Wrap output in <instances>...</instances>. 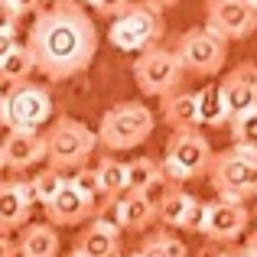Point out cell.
Here are the masks:
<instances>
[{"label": "cell", "instance_id": "obj_1", "mask_svg": "<svg viewBox=\"0 0 257 257\" xmlns=\"http://www.w3.org/2000/svg\"><path fill=\"white\" fill-rule=\"evenodd\" d=\"M98 26L91 13L78 4H52L36 13L26 36L33 69L49 82H65L82 75L98 56Z\"/></svg>", "mask_w": 257, "mask_h": 257}, {"label": "cell", "instance_id": "obj_2", "mask_svg": "<svg viewBox=\"0 0 257 257\" xmlns=\"http://www.w3.org/2000/svg\"><path fill=\"white\" fill-rule=\"evenodd\" d=\"M153 127H157V117L144 101H120L104 111L94 137H98V147H104L107 153H120L150 140Z\"/></svg>", "mask_w": 257, "mask_h": 257}, {"label": "cell", "instance_id": "obj_3", "mask_svg": "<svg viewBox=\"0 0 257 257\" xmlns=\"http://www.w3.org/2000/svg\"><path fill=\"white\" fill-rule=\"evenodd\" d=\"M205 176L218 192V199L244 202V205L247 199H257V153L244 147H228L221 153H212Z\"/></svg>", "mask_w": 257, "mask_h": 257}, {"label": "cell", "instance_id": "obj_4", "mask_svg": "<svg viewBox=\"0 0 257 257\" xmlns=\"http://www.w3.org/2000/svg\"><path fill=\"white\" fill-rule=\"evenodd\" d=\"M43 137H46V163L59 173L85 166V160H91L94 147H98V137L91 127L78 117H65V114L52 120V127Z\"/></svg>", "mask_w": 257, "mask_h": 257}, {"label": "cell", "instance_id": "obj_5", "mask_svg": "<svg viewBox=\"0 0 257 257\" xmlns=\"http://www.w3.org/2000/svg\"><path fill=\"white\" fill-rule=\"evenodd\" d=\"M163 33H166L163 13L140 0V4H131L120 17L111 20L107 39L120 52H144V49H153L163 39Z\"/></svg>", "mask_w": 257, "mask_h": 257}, {"label": "cell", "instance_id": "obj_6", "mask_svg": "<svg viewBox=\"0 0 257 257\" xmlns=\"http://www.w3.org/2000/svg\"><path fill=\"white\" fill-rule=\"evenodd\" d=\"M212 153L215 150H212V144H208L205 134H199V131H173L160 170H163V176L173 182V186H179V182L205 176L208 163H212Z\"/></svg>", "mask_w": 257, "mask_h": 257}, {"label": "cell", "instance_id": "obj_7", "mask_svg": "<svg viewBox=\"0 0 257 257\" xmlns=\"http://www.w3.org/2000/svg\"><path fill=\"white\" fill-rule=\"evenodd\" d=\"M176 59H179L182 72H192L199 78H212L225 69L228 59V43L221 36H215L205 26H195V30H186L179 39H176Z\"/></svg>", "mask_w": 257, "mask_h": 257}, {"label": "cell", "instance_id": "obj_8", "mask_svg": "<svg viewBox=\"0 0 257 257\" xmlns=\"http://www.w3.org/2000/svg\"><path fill=\"white\" fill-rule=\"evenodd\" d=\"M7 131H43L52 120V94L39 82H20L4 91Z\"/></svg>", "mask_w": 257, "mask_h": 257}, {"label": "cell", "instance_id": "obj_9", "mask_svg": "<svg viewBox=\"0 0 257 257\" xmlns=\"http://www.w3.org/2000/svg\"><path fill=\"white\" fill-rule=\"evenodd\" d=\"M134 82L147 98H166L182 85V65L173 49L153 46L134 59Z\"/></svg>", "mask_w": 257, "mask_h": 257}, {"label": "cell", "instance_id": "obj_10", "mask_svg": "<svg viewBox=\"0 0 257 257\" xmlns=\"http://www.w3.org/2000/svg\"><path fill=\"white\" fill-rule=\"evenodd\" d=\"M205 30L231 39H247L257 30V7L251 0H208L205 4Z\"/></svg>", "mask_w": 257, "mask_h": 257}, {"label": "cell", "instance_id": "obj_11", "mask_svg": "<svg viewBox=\"0 0 257 257\" xmlns=\"http://www.w3.org/2000/svg\"><path fill=\"white\" fill-rule=\"evenodd\" d=\"M247 221H251V212H247L244 202L215 199V202H205L202 234L208 241H215V244H231V241H238L247 231Z\"/></svg>", "mask_w": 257, "mask_h": 257}, {"label": "cell", "instance_id": "obj_12", "mask_svg": "<svg viewBox=\"0 0 257 257\" xmlns=\"http://www.w3.org/2000/svg\"><path fill=\"white\" fill-rule=\"evenodd\" d=\"M46 218H49L52 228H75L82 221H91L98 215V205H94L88 195H82L69 179L59 186V192L46 202Z\"/></svg>", "mask_w": 257, "mask_h": 257}, {"label": "cell", "instance_id": "obj_13", "mask_svg": "<svg viewBox=\"0 0 257 257\" xmlns=\"http://www.w3.org/2000/svg\"><path fill=\"white\" fill-rule=\"evenodd\" d=\"M46 160V137L39 131H7L0 140V163L13 173H26Z\"/></svg>", "mask_w": 257, "mask_h": 257}, {"label": "cell", "instance_id": "obj_14", "mask_svg": "<svg viewBox=\"0 0 257 257\" xmlns=\"http://www.w3.org/2000/svg\"><path fill=\"white\" fill-rule=\"evenodd\" d=\"M221 98H225L228 114H244V111H257V65L254 62H241L228 72L218 82Z\"/></svg>", "mask_w": 257, "mask_h": 257}, {"label": "cell", "instance_id": "obj_15", "mask_svg": "<svg viewBox=\"0 0 257 257\" xmlns=\"http://www.w3.org/2000/svg\"><path fill=\"white\" fill-rule=\"evenodd\" d=\"M75 251L82 257H120V231L111 218L94 215L91 225L78 234Z\"/></svg>", "mask_w": 257, "mask_h": 257}, {"label": "cell", "instance_id": "obj_16", "mask_svg": "<svg viewBox=\"0 0 257 257\" xmlns=\"http://www.w3.org/2000/svg\"><path fill=\"white\" fill-rule=\"evenodd\" d=\"M114 212V225L117 231H147L157 218V205L147 192H124L117 202L111 205Z\"/></svg>", "mask_w": 257, "mask_h": 257}, {"label": "cell", "instance_id": "obj_17", "mask_svg": "<svg viewBox=\"0 0 257 257\" xmlns=\"http://www.w3.org/2000/svg\"><path fill=\"white\" fill-rule=\"evenodd\" d=\"M94 176H98V215L111 212V205L127 192V166L114 157H104L94 166Z\"/></svg>", "mask_w": 257, "mask_h": 257}, {"label": "cell", "instance_id": "obj_18", "mask_svg": "<svg viewBox=\"0 0 257 257\" xmlns=\"http://www.w3.org/2000/svg\"><path fill=\"white\" fill-rule=\"evenodd\" d=\"M163 101V120L170 131H199V104H195V91H182L176 88Z\"/></svg>", "mask_w": 257, "mask_h": 257}, {"label": "cell", "instance_id": "obj_19", "mask_svg": "<svg viewBox=\"0 0 257 257\" xmlns=\"http://www.w3.org/2000/svg\"><path fill=\"white\" fill-rule=\"evenodd\" d=\"M59 231L49 221L39 225H23L17 238V257H59Z\"/></svg>", "mask_w": 257, "mask_h": 257}, {"label": "cell", "instance_id": "obj_20", "mask_svg": "<svg viewBox=\"0 0 257 257\" xmlns=\"http://www.w3.org/2000/svg\"><path fill=\"white\" fill-rule=\"evenodd\" d=\"M33 208L26 205L23 192H20L17 179H0V228L4 231H17L30 221Z\"/></svg>", "mask_w": 257, "mask_h": 257}, {"label": "cell", "instance_id": "obj_21", "mask_svg": "<svg viewBox=\"0 0 257 257\" xmlns=\"http://www.w3.org/2000/svg\"><path fill=\"white\" fill-rule=\"evenodd\" d=\"M192 202H195L192 192H186V189H179V186L170 182V186L163 189V195L157 199V218L170 228H182V218H186V212L192 208Z\"/></svg>", "mask_w": 257, "mask_h": 257}, {"label": "cell", "instance_id": "obj_22", "mask_svg": "<svg viewBox=\"0 0 257 257\" xmlns=\"http://www.w3.org/2000/svg\"><path fill=\"white\" fill-rule=\"evenodd\" d=\"M195 104H199V124L205 127H225L231 120L218 85H205L202 91H195Z\"/></svg>", "mask_w": 257, "mask_h": 257}, {"label": "cell", "instance_id": "obj_23", "mask_svg": "<svg viewBox=\"0 0 257 257\" xmlns=\"http://www.w3.org/2000/svg\"><path fill=\"white\" fill-rule=\"evenodd\" d=\"M33 72H36L33 69V56H30V49H26L23 43H17L4 59H0V82L7 88L20 85V82H30Z\"/></svg>", "mask_w": 257, "mask_h": 257}, {"label": "cell", "instance_id": "obj_24", "mask_svg": "<svg viewBox=\"0 0 257 257\" xmlns=\"http://www.w3.org/2000/svg\"><path fill=\"white\" fill-rule=\"evenodd\" d=\"M127 166V192H150L153 186H160V182L166 179L163 170H160L157 160L150 157H140V160H131Z\"/></svg>", "mask_w": 257, "mask_h": 257}, {"label": "cell", "instance_id": "obj_25", "mask_svg": "<svg viewBox=\"0 0 257 257\" xmlns=\"http://www.w3.org/2000/svg\"><path fill=\"white\" fill-rule=\"evenodd\" d=\"M231 127V140L234 147H244V150L257 153V111H244V114H234L228 120Z\"/></svg>", "mask_w": 257, "mask_h": 257}, {"label": "cell", "instance_id": "obj_26", "mask_svg": "<svg viewBox=\"0 0 257 257\" xmlns=\"http://www.w3.org/2000/svg\"><path fill=\"white\" fill-rule=\"evenodd\" d=\"M186 244H182L179 238H173V234H153V238H147L144 244H140V251L134 257H186Z\"/></svg>", "mask_w": 257, "mask_h": 257}, {"label": "cell", "instance_id": "obj_27", "mask_svg": "<svg viewBox=\"0 0 257 257\" xmlns=\"http://www.w3.org/2000/svg\"><path fill=\"white\" fill-rule=\"evenodd\" d=\"M65 182V176L59 170H52V166H46V170H39L36 176L30 179V189H33V199H36V205H46V202L52 199V195L59 192V186Z\"/></svg>", "mask_w": 257, "mask_h": 257}, {"label": "cell", "instance_id": "obj_28", "mask_svg": "<svg viewBox=\"0 0 257 257\" xmlns=\"http://www.w3.org/2000/svg\"><path fill=\"white\" fill-rule=\"evenodd\" d=\"M69 182H72V186H75L82 195H88L94 205H98V176H94V170H88V166H78L75 176H72Z\"/></svg>", "mask_w": 257, "mask_h": 257}, {"label": "cell", "instance_id": "obj_29", "mask_svg": "<svg viewBox=\"0 0 257 257\" xmlns=\"http://www.w3.org/2000/svg\"><path fill=\"white\" fill-rule=\"evenodd\" d=\"M202 225H205V202L195 199L192 208L186 212V218H182V231H199L202 234Z\"/></svg>", "mask_w": 257, "mask_h": 257}, {"label": "cell", "instance_id": "obj_30", "mask_svg": "<svg viewBox=\"0 0 257 257\" xmlns=\"http://www.w3.org/2000/svg\"><path fill=\"white\" fill-rule=\"evenodd\" d=\"M20 10L10 4V0H0V33H17L20 26Z\"/></svg>", "mask_w": 257, "mask_h": 257}, {"label": "cell", "instance_id": "obj_31", "mask_svg": "<svg viewBox=\"0 0 257 257\" xmlns=\"http://www.w3.org/2000/svg\"><path fill=\"white\" fill-rule=\"evenodd\" d=\"M94 13L98 17H104V20H114V17H120V13L131 7V0H94Z\"/></svg>", "mask_w": 257, "mask_h": 257}, {"label": "cell", "instance_id": "obj_32", "mask_svg": "<svg viewBox=\"0 0 257 257\" xmlns=\"http://www.w3.org/2000/svg\"><path fill=\"white\" fill-rule=\"evenodd\" d=\"M10 4L20 10V17H26V13H39L49 0H10Z\"/></svg>", "mask_w": 257, "mask_h": 257}, {"label": "cell", "instance_id": "obj_33", "mask_svg": "<svg viewBox=\"0 0 257 257\" xmlns=\"http://www.w3.org/2000/svg\"><path fill=\"white\" fill-rule=\"evenodd\" d=\"M0 257H17V238L0 228Z\"/></svg>", "mask_w": 257, "mask_h": 257}, {"label": "cell", "instance_id": "obj_34", "mask_svg": "<svg viewBox=\"0 0 257 257\" xmlns=\"http://www.w3.org/2000/svg\"><path fill=\"white\" fill-rule=\"evenodd\" d=\"M17 46V33H0V59Z\"/></svg>", "mask_w": 257, "mask_h": 257}, {"label": "cell", "instance_id": "obj_35", "mask_svg": "<svg viewBox=\"0 0 257 257\" xmlns=\"http://www.w3.org/2000/svg\"><path fill=\"white\" fill-rule=\"evenodd\" d=\"M244 251L251 254V257H257V225L251 228V234H247V241H244Z\"/></svg>", "mask_w": 257, "mask_h": 257}, {"label": "cell", "instance_id": "obj_36", "mask_svg": "<svg viewBox=\"0 0 257 257\" xmlns=\"http://www.w3.org/2000/svg\"><path fill=\"white\" fill-rule=\"evenodd\" d=\"M144 4H147V7H153V10H160V13H163L166 7H176V4H179V0H144Z\"/></svg>", "mask_w": 257, "mask_h": 257}, {"label": "cell", "instance_id": "obj_37", "mask_svg": "<svg viewBox=\"0 0 257 257\" xmlns=\"http://www.w3.org/2000/svg\"><path fill=\"white\" fill-rule=\"evenodd\" d=\"M7 127V104H4V94H0V131Z\"/></svg>", "mask_w": 257, "mask_h": 257}, {"label": "cell", "instance_id": "obj_38", "mask_svg": "<svg viewBox=\"0 0 257 257\" xmlns=\"http://www.w3.org/2000/svg\"><path fill=\"white\" fill-rule=\"evenodd\" d=\"M218 257H251V254H247V251H244V247H241V251H221Z\"/></svg>", "mask_w": 257, "mask_h": 257}, {"label": "cell", "instance_id": "obj_39", "mask_svg": "<svg viewBox=\"0 0 257 257\" xmlns=\"http://www.w3.org/2000/svg\"><path fill=\"white\" fill-rule=\"evenodd\" d=\"M72 4H78V7H82V4H94V0H72Z\"/></svg>", "mask_w": 257, "mask_h": 257}, {"label": "cell", "instance_id": "obj_40", "mask_svg": "<svg viewBox=\"0 0 257 257\" xmlns=\"http://www.w3.org/2000/svg\"><path fill=\"white\" fill-rule=\"evenodd\" d=\"M49 4H72V0H49Z\"/></svg>", "mask_w": 257, "mask_h": 257}, {"label": "cell", "instance_id": "obj_41", "mask_svg": "<svg viewBox=\"0 0 257 257\" xmlns=\"http://www.w3.org/2000/svg\"><path fill=\"white\" fill-rule=\"evenodd\" d=\"M65 257H82V254H78V251H69V254H65Z\"/></svg>", "mask_w": 257, "mask_h": 257}, {"label": "cell", "instance_id": "obj_42", "mask_svg": "<svg viewBox=\"0 0 257 257\" xmlns=\"http://www.w3.org/2000/svg\"><path fill=\"white\" fill-rule=\"evenodd\" d=\"M251 215H254V218H257V205H254V212H251Z\"/></svg>", "mask_w": 257, "mask_h": 257}, {"label": "cell", "instance_id": "obj_43", "mask_svg": "<svg viewBox=\"0 0 257 257\" xmlns=\"http://www.w3.org/2000/svg\"><path fill=\"white\" fill-rule=\"evenodd\" d=\"M0 94H4V82H0Z\"/></svg>", "mask_w": 257, "mask_h": 257}, {"label": "cell", "instance_id": "obj_44", "mask_svg": "<svg viewBox=\"0 0 257 257\" xmlns=\"http://www.w3.org/2000/svg\"><path fill=\"white\" fill-rule=\"evenodd\" d=\"M251 4H254V7H257V0H251Z\"/></svg>", "mask_w": 257, "mask_h": 257}, {"label": "cell", "instance_id": "obj_45", "mask_svg": "<svg viewBox=\"0 0 257 257\" xmlns=\"http://www.w3.org/2000/svg\"><path fill=\"white\" fill-rule=\"evenodd\" d=\"M0 170H4V163H0Z\"/></svg>", "mask_w": 257, "mask_h": 257}, {"label": "cell", "instance_id": "obj_46", "mask_svg": "<svg viewBox=\"0 0 257 257\" xmlns=\"http://www.w3.org/2000/svg\"><path fill=\"white\" fill-rule=\"evenodd\" d=\"M131 257H134V254H131Z\"/></svg>", "mask_w": 257, "mask_h": 257}]
</instances>
